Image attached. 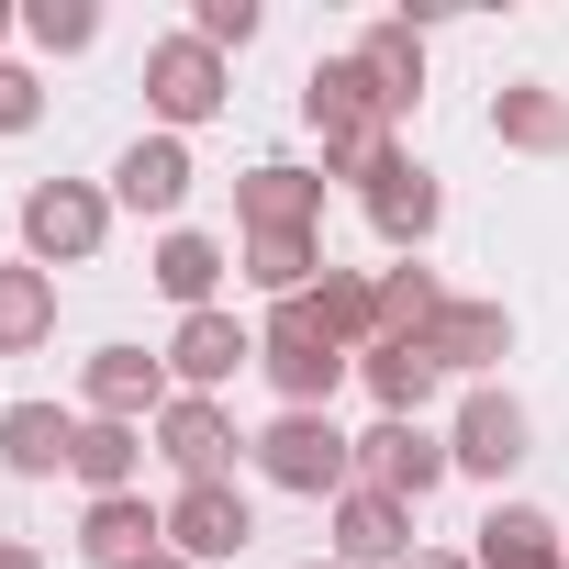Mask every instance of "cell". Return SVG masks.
<instances>
[{"mask_svg": "<svg viewBox=\"0 0 569 569\" xmlns=\"http://www.w3.org/2000/svg\"><path fill=\"white\" fill-rule=\"evenodd\" d=\"M0 458H12L23 480H46V469L79 458V425H68L57 402H12V413H0Z\"/></svg>", "mask_w": 569, "mask_h": 569, "instance_id": "e0dca14e", "label": "cell"}, {"mask_svg": "<svg viewBox=\"0 0 569 569\" xmlns=\"http://www.w3.org/2000/svg\"><path fill=\"white\" fill-rule=\"evenodd\" d=\"M447 291H436V268H391L380 279V336H436Z\"/></svg>", "mask_w": 569, "mask_h": 569, "instance_id": "4316f807", "label": "cell"}, {"mask_svg": "<svg viewBox=\"0 0 569 569\" xmlns=\"http://www.w3.org/2000/svg\"><path fill=\"white\" fill-rule=\"evenodd\" d=\"M469 569H569V558H558V525H547V513L502 502V513L480 525V558H469Z\"/></svg>", "mask_w": 569, "mask_h": 569, "instance_id": "7402d4cb", "label": "cell"}, {"mask_svg": "<svg viewBox=\"0 0 569 569\" xmlns=\"http://www.w3.org/2000/svg\"><path fill=\"white\" fill-rule=\"evenodd\" d=\"M358 68H369L380 112H413V90H425V34H413V23H369V34H358Z\"/></svg>", "mask_w": 569, "mask_h": 569, "instance_id": "ac0fdd59", "label": "cell"}, {"mask_svg": "<svg viewBox=\"0 0 569 569\" xmlns=\"http://www.w3.org/2000/svg\"><path fill=\"white\" fill-rule=\"evenodd\" d=\"M101 190H79V179H46V190H23V246L34 257H101Z\"/></svg>", "mask_w": 569, "mask_h": 569, "instance_id": "ba28073f", "label": "cell"}, {"mask_svg": "<svg viewBox=\"0 0 569 569\" xmlns=\"http://www.w3.org/2000/svg\"><path fill=\"white\" fill-rule=\"evenodd\" d=\"M447 469H458V458H447L413 413H380V425L358 436V480H369V491H391V502H425Z\"/></svg>", "mask_w": 569, "mask_h": 569, "instance_id": "277c9868", "label": "cell"}, {"mask_svg": "<svg viewBox=\"0 0 569 569\" xmlns=\"http://www.w3.org/2000/svg\"><path fill=\"white\" fill-rule=\"evenodd\" d=\"M212 279H223V246H212V234H168V246H157V291H168V302L212 313Z\"/></svg>", "mask_w": 569, "mask_h": 569, "instance_id": "cb8c5ba5", "label": "cell"}, {"mask_svg": "<svg viewBox=\"0 0 569 569\" xmlns=\"http://www.w3.org/2000/svg\"><path fill=\"white\" fill-rule=\"evenodd\" d=\"M257 469L279 491H358V436H336L325 413H279L257 436Z\"/></svg>", "mask_w": 569, "mask_h": 569, "instance_id": "3957f363", "label": "cell"}, {"mask_svg": "<svg viewBox=\"0 0 569 569\" xmlns=\"http://www.w3.org/2000/svg\"><path fill=\"white\" fill-rule=\"evenodd\" d=\"M57 336V268H0V358Z\"/></svg>", "mask_w": 569, "mask_h": 569, "instance_id": "44dd1931", "label": "cell"}, {"mask_svg": "<svg viewBox=\"0 0 569 569\" xmlns=\"http://www.w3.org/2000/svg\"><path fill=\"white\" fill-rule=\"evenodd\" d=\"M134 569H190V558H179V547H146V558H134Z\"/></svg>", "mask_w": 569, "mask_h": 569, "instance_id": "d6a6232c", "label": "cell"}, {"mask_svg": "<svg viewBox=\"0 0 569 569\" xmlns=\"http://www.w3.org/2000/svg\"><path fill=\"white\" fill-rule=\"evenodd\" d=\"M257 358V336L234 325V313H179V336H168V369L190 380V391H212V380H234Z\"/></svg>", "mask_w": 569, "mask_h": 569, "instance_id": "4fadbf2b", "label": "cell"}, {"mask_svg": "<svg viewBox=\"0 0 569 569\" xmlns=\"http://www.w3.org/2000/svg\"><path fill=\"white\" fill-rule=\"evenodd\" d=\"M34 112H46V90H34V79H23V68H0V134H23V123H34Z\"/></svg>", "mask_w": 569, "mask_h": 569, "instance_id": "4dcf8cb0", "label": "cell"}, {"mask_svg": "<svg viewBox=\"0 0 569 569\" xmlns=\"http://www.w3.org/2000/svg\"><path fill=\"white\" fill-rule=\"evenodd\" d=\"M146 101H157L168 123H201V112H223V57H212L201 34H168V46L146 57Z\"/></svg>", "mask_w": 569, "mask_h": 569, "instance_id": "52a82bcc", "label": "cell"}, {"mask_svg": "<svg viewBox=\"0 0 569 569\" xmlns=\"http://www.w3.org/2000/svg\"><path fill=\"white\" fill-rule=\"evenodd\" d=\"M234 447H246V436H234V425H223V402H201V391H179V402L157 413V458L179 469V491L223 480V469H234Z\"/></svg>", "mask_w": 569, "mask_h": 569, "instance_id": "5b68a950", "label": "cell"}, {"mask_svg": "<svg viewBox=\"0 0 569 569\" xmlns=\"http://www.w3.org/2000/svg\"><path fill=\"white\" fill-rule=\"evenodd\" d=\"M358 369H369V391H380V413H425V391H436V380H447V369H436V347H425V336H380V347H369V358H358Z\"/></svg>", "mask_w": 569, "mask_h": 569, "instance_id": "d6986e66", "label": "cell"}, {"mask_svg": "<svg viewBox=\"0 0 569 569\" xmlns=\"http://www.w3.org/2000/svg\"><path fill=\"white\" fill-rule=\"evenodd\" d=\"M168 547L201 569V558H246L257 547V513H246V491L234 480H201V491H179L168 502Z\"/></svg>", "mask_w": 569, "mask_h": 569, "instance_id": "8992f818", "label": "cell"}, {"mask_svg": "<svg viewBox=\"0 0 569 569\" xmlns=\"http://www.w3.org/2000/svg\"><path fill=\"white\" fill-rule=\"evenodd\" d=\"M436 212H447V190H436V168H413V157H391V168L369 179V223H380L391 246H425V234H436Z\"/></svg>", "mask_w": 569, "mask_h": 569, "instance_id": "7c38bea8", "label": "cell"}, {"mask_svg": "<svg viewBox=\"0 0 569 569\" xmlns=\"http://www.w3.org/2000/svg\"><path fill=\"white\" fill-rule=\"evenodd\" d=\"M257 358H268V380H279V402H291V413H313V402H336V380L358 369V358H347V336H336V325L313 313V291L268 313V336H257Z\"/></svg>", "mask_w": 569, "mask_h": 569, "instance_id": "7a4b0ae2", "label": "cell"}, {"mask_svg": "<svg viewBox=\"0 0 569 569\" xmlns=\"http://www.w3.org/2000/svg\"><path fill=\"white\" fill-rule=\"evenodd\" d=\"M112 190H123L134 212H179V201H190V146H179V134H146V146H123Z\"/></svg>", "mask_w": 569, "mask_h": 569, "instance_id": "9a60e30c", "label": "cell"}, {"mask_svg": "<svg viewBox=\"0 0 569 569\" xmlns=\"http://www.w3.org/2000/svg\"><path fill=\"white\" fill-rule=\"evenodd\" d=\"M246 279L279 302H302V279H313V234H246Z\"/></svg>", "mask_w": 569, "mask_h": 569, "instance_id": "83f0119b", "label": "cell"}, {"mask_svg": "<svg viewBox=\"0 0 569 569\" xmlns=\"http://www.w3.org/2000/svg\"><path fill=\"white\" fill-rule=\"evenodd\" d=\"M23 23H34V46H57V57H79V46L101 34V12H90V0H34Z\"/></svg>", "mask_w": 569, "mask_h": 569, "instance_id": "f1b7e54d", "label": "cell"}, {"mask_svg": "<svg viewBox=\"0 0 569 569\" xmlns=\"http://www.w3.org/2000/svg\"><path fill=\"white\" fill-rule=\"evenodd\" d=\"M413 536H402V502L391 491H336V569H380V558H402Z\"/></svg>", "mask_w": 569, "mask_h": 569, "instance_id": "5bb4252c", "label": "cell"}, {"mask_svg": "<svg viewBox=\"0 0 569 569\" xmlns=\"http://www.w3.org/2000/svg\"><path fill=\"white\" fill-rule=\"evenodd\" d=\"M447 458H458V469H480V480H502V469L525 458V402H513V391H469V402H458Z\"/></svg>", "mask_w": 569, "mask_h": 569, "instance_id": "30bf717a", "label": "cell"}, {"mask_svg": "<svg viewBox=\"0 0 569 569\" xmlns=\"http://www.w3.org/2000/svg\"><path fill=\"white\" fill-rule=\"evenodd\" d=\"M0 569H46V558H34V547H12V536H0Z\"/></svg>", "mask_w": 569, "mask_h": 569, "instance_id": "1f68e13d", "label": "cell"}, {"mask_svg": "<svg viewBox=\"0 0 569 569\" xmlns=\"http://www.w3.org/2000/svg\"><path fill=\"white\" fill-rule=\"evenodd\" d=\"M257 34V0H201V46H246Z\"/></svg>", "mask_w": 569, "mask_h": 569, "instance_id": "f546056e", "label": "cell"}, {"mask_svg": "<svg viewBox=\"0 0 569 569\" xmlns=\"http://www.w3.org/2000/svg\"><path fill=\"white\" fill-rule=\"evenodd\" d=\"M491 134L525 146V157H558V146H569V101H558V90H502V101H491Z\"/></svg>", "mask_w": 569, "mask_h": 569, "instance_id": "603a6c76", "label": "cell"}, {"mask_svg": "<svg viewBox=\"0 0 569 569\" xmlns=\"http://www.w3.org/2000/svg\"><path fill=\"white\" fill-rule=\"evenodd\" d=\"M234 212H246V234H313V212H325V179L313 168H246L234 179Z\"/></svg>", "mask_w": 569, "mask_h": 569, "instance_id": "9c48e42d", "label": "cell"}, {"mask_svg": "<svg viewBox=\"0 0 569 569\" xmlns=\"http://www.w3.org/2000/svg\"><path fill=\"white\" fill-rule=\"evenodd\" d=\"M79 547H90L101 569H134L146 547H168V513H146L134 491H112V502H90V525H79Z\"/></svg>", "mask_w": 569, "mask_h": 569, "instance_id": "ffe728a7", "label": "cell"}, {"mask_svg": "<svg viewBox=\"0 0 569 569\" xmlns=\"http://www.w3.org/2000/svg\"><path fill=\"white\" fill-rule=\"evenodd\" d=\"M302 112H313V134H325V168L336 179H380L391 168V112H380V90H369V68L358 57H336V68H313L302 79Z\"/></svg>", "mask_w": 569, "mask_h": 569, "instance_id": "6da1fadb", "label": "cell"}, {"mask_svg": "<svg viewBox=\"0 0 569 569\" xmlns=\"http://www.w3.org/2000/svg\"><path fill=\"white\" fill-rule=\"evenodd\" d=\"M425 347H436V369H491V358H513V313L502 302H447Z\"/></svg>", "mask_w": 569, "mask_h": 569, "instance_id": "2e32d148", "label": "cell"}, {"mask_svg": "<svg viewBox=\"0 0 569 569\" xmlns=\"http://www.w3.org/2000/svg\"><path fill=\"white\" fill-rule=\"evenodd\" d=\"M402 569H469V558H402Z\"/></svg>", "mask_w": 569, "mask_h": 569, "instance_id": "836d02e7", "label": "cell"}, {"mask_svg": "<svg viewBox=\"0 0 569 569\" xmlns=\"http://www.w3.org/2000/svg\"><path fill=\"white\" fill-rule=\"evenodd\" d=\"M134 458H146V436H134V425H101V413H90V425H79V458H68V469H79V480H90V491L112 502V491L134 480Z\"/></svg>", "mask_w": 569, "mask_h": 569, "instance_id": "484cf974", "label": "cell"}, {"mask_svg": "<svg viewBox=\"0 0 569 569\" xmlns=\"http://www.w3.org/2000/svg\"><path fill=\"white\" fill-rule=\"evenodd\" d=\"M90 413H101V425L168 413V358H146V347H101V358H90Z\"/></svg>", "mask_w": 569, "mask_h": 569, "instance_id": "8fae6325", "label": "cell"}, {"mask_svg": "<svg viewBox=\"0 0 569 569\" xmlns=\"http://www.w3.org/2000/svg\"><path fill=\"white\" fill-rule=\"evenodd\" d=\"M313 313H325V325H336V336H347V347L369 358V347H380V279H358V268H325Z\"/></svg>", "mask_w": 569, "mask_h": 569, "instance_id": "d4e9b609", "label": "cell"}]
</instances>
